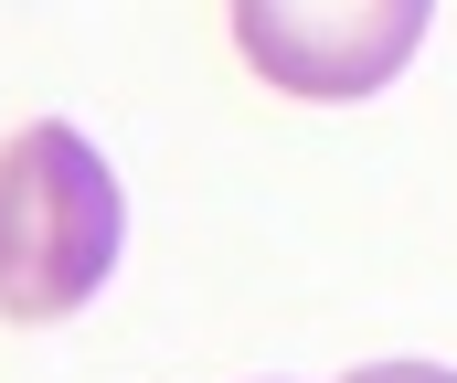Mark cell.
<instances>
[{
    "label": "cell",
    "mask_w": 457,
    "mask_h": 383,
    "mask_svg": "<svg viewBox=\"0 0 457 383\" xmlns=\"http://www.w3.org/2000/svg\"><path fill=\"white\" fill-rule=\"evenodd\" d=\"M117 246H128V203L96 138L75 118L11 128L0 138V320L21 330L75 320L117 277Z\"/></svg>",
    "instance_id": "1"
},
{
    "label": "cell",
    "mask_w": 457,
    "mask_h": 383,
    "mask_svg": "<svg viewBox=\"0 0 457 383\" xmlns=\"http://www.w3.org/2000/svg\"><path fill=\"white\" fill-rule=\"evenodd\" d=\"M224 11L245 64L309 107H351V96L394 86L436 21V0H224Z\"/></svg>",
    "instance_id": "2"
},
{
    "label": "cell",
    "mask_w": 457,
    "mask_h": 383,
    "mask_svg": "<svg viewBox=\"0 0 457 383\" xmlns=\"http://www.w3.org/2000/svg\"><path fill=\"white\" fill-rule=\"evenodd\" d=\"M351 383H457V373H447V362H361Z\"/></svg>",
    "instance_id": "3"
}]
</instances>
